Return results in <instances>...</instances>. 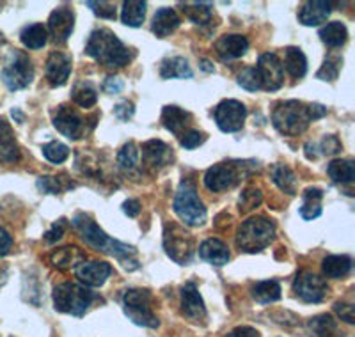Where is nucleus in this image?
<instances>
[{
    "mask_svg": "<svg viewBox=\"0 0 355 337\" xmlns=\"http://www.w3.org/2000/svg\"><path fill=\"white\" fill-rule=\"evenodd\" d=\"M75 273H77L78 281L84 286H89V288H100V286L105 284L107 279L110 277L112 266L105 261H84L75 268Z\"/></svg>",
    "mask_w": 355,
    "mask_h": 337,
    "instance_id": "a211bd4d",
    "label": "nucleus"
},
{
    "mask_svg": "<svg viewBox=\"0 0 355 337\" xmlns=\"http://www.w3.org/2000/svg\"><path fill=\"white\" fill-rule=\"evenodd\" d=\"M182 25V20L176 15V11L171 8H162L155 12L151 20V33L157 37H167Z\"/></svg>",
    "mask_w": 355,
    "mask_h": 337,
    "instance_id": "393cba45",
    "label": "nucleus"
},
{
    "mask_svg": "<svg viewBox=\"0 0 355 337\" xmlns=\"http://www.w3.org/2000/svg\"><path fill=\"white\" fill-rule=\"evenodd\" d=\"M11 114H12V117H15V121H17V123H24V121H25V116L18 109H12Z\"/></svg>",
    "mask_w": 355,
    "mask_h": 337,
    "instance_id": "bf43d9fd",
    "label": "nucleus"
},
{
    "mask_svg": "<svg viewBox=\"0 0 355 337\" xmlns=\"http://www.w3.org/2000/svg\"><path fill=\"white\" fill-rule=\"evenodd\" d=\"M52 123L57 132L68 137L69 141L82 139L85 133V125H87L80 112L77 109H71L69 105H59L57 109L52 110Z\"/></svg>",
    "mask_w": 355,
    "mask_h": 337,
    "instance_id": "ddd939ff",
    "label": "nucleus"
},
{
    "mask_svg": "<svg viewBox=\"0 0 355 337\" xmlns=\"http://www.w3.org/2000/svg\"><path fill=\"white\" fill-rule=\"evenodd\" d=\"M71 55L64 52H50L49 59H46V66H44V75L46 80L52 87H62L68 82L69 75H71Z\"/></svg>",
    "mask_w": 355,
    "mask_h": 337,
    "instance_id": "dca6fc26",
    "label": "nucleus"
},
{
    "mask_svg": "<svg viewBox=\"0 0 355 337\" xmlns=\"http://www.w3.org/2000/svg\"><path fill=\"white\" fill-rule=\"evenodd\" d=\"M224 337H259V332L252 327H236Z\"/></svg>",
    "mask_w": 355,
    "mask_h": 337,
    "instance_id": "6e6d98bb",
    "label": "nucleus"
},
{
    "mask_svg": "<svg viewBox=\"0 0 355 337\" xmlns=\"http://www.w3.org/2000/svg\"><path fill=\"white\" fill-rule=\"evenodd\" d=\"M332 4L323 2V0H311L302 4L299 11V21L306 27H315V25L325 24L327 18L331 17Z\"/></svg>",
    "mask_w": 355,
    "mask_h": 337,
    "instance_id": "4be33fe9",
    "label": "nucleus"
},
{
    "mask_svg": "<svg viewBox=\"0 0 355 337\" xmlns=\"http://www.w3.org/2000/svg\"><path fill=\"white\" fill-rule=\"evenodd\" d=\"M141 202L137 201V199H128V201L123 202V211H125V215H128V217H137L139 213H141Z\"/></svg>",
    "mask_w": 355,
    "mask_h": 337,
    "instance_id": "4d7b16f0",
    "label": "nucleus"
},
{
    "mask_svg": "<svg viewBox=\"0 0 355 337\" xmlns=\"http://www.w3.org/2000/svg\"><path fill=\"white\" fill-rule=\"evenodd\" d=\"M275 238V224L265 217H250L236 231V247L242 252L256 254L265 250Z\"/></svg>",
    "mask_w": 355,
    "mask_h": 337,
    "instance_id": "20e7f679",
    "label": "nucleus"
},
{
    "mask_svg": "<svg viewBox=\"0 0 355 337\" xmlns=\"http://www.w3.org/2000/svg\"><path fill=\"white\" fill-rule=\"evenodd\" d=\"M263 202V193L259 189H254V187H249L242 192L239 199V209L242 213H249L252 209L258 208L259 205Z\"/></svg>",
    "mask_w": 355,
    "mask_h": 337,
    "instance_id": "a18cd8bd",
    "label": "nucleus"
},
{
    "mask_svg": "<svg viewBox=\"0 0 355 337\" xmlns=\"http://www.w3.org/2000/svg\"><path fill=\"white\" fill-rule=\"evenodd\" d=\"M20 160V148L17 137L6 119L0 117V164H12Z\"/></svg>",
    "mask_w": 355,
    "mask_h": 337,
    "instance_id": "b1692460",
    "label": "nucleus"
},
{
    "mask_svg": "<svg viewBox=\"0 0 355 337\" xmlns=\"http://www.w3.org/2000/svg\"><path fill=\"white\" fill-rule=\"evenodd\" d=\"M85 6L93 9L96 17L105 18V20H116V6L112 2H105V0L93 2V0H89V2H85Z\"/></svg>",
    "mask_w": 355,
    "mask_h": 337,
    "instance_id": "09e8293b",
    "label": "nucleus"
},
{
    "mask_svg": "<svg viewBox=\"0 0 355 337\" xmlns=\"http://www.w3.org/2000/svg\"><path fill=\"white\" fill-rule=\"evenodd\" d=\"M293 293L295 297L300 298L306 304H320L327 298L329 284L316 273L302 270L295 277Z\"/></svg>",
    "mask_w": 355,
    "mask_h": 337,
    "instance_id": "9b49d317",
    "label": "nucleus"
},
{
    "mask_svg": "<svg viewBox=\"0 0 355 337\" xmlns=\"http://www.w3.org/2000/svg\"><path fill=\"white\" fill-rule=\"evenodd\" d=\"M206 139H208V135H206L205 132H199V130L190 128V130H187L182 137H180V144H182V148H185V149H196V148H199L201 144H205Z\"/></svg>",
    "mask_w": 355,
    "mask_h": 337,
    "instance_id": "de8ad7c7",
    "label": "nucleus"
},
{
    "mask_svg": "<svg viewBox=\"0 0 355 337\" xmlns=\"http://www.w3.org/2000/svg\"><path fill=\"white\" fill-rule=\"evenodd\" d=\"M214 117L220 132H240L247 119V107L239 100H222L215 107Z\"/></svg>",
    "mask_w": 355,
    "mask_h": 337,
    "instance_id": "f8f14e48",
    "label": "nucleus"
},
{
    "mask_svg": "<svg viewBox=\"0 0 355 337\" xmlns=\"http://www.w3.org/2000/svg\"><path fill=\"white\" fill-rule=\"evenodd\" d=\"M239 85L243 87L245 91H250V93H256L261 89V82H259L258 71H256L254 66H250V68H245L242 73L239 75Z\"/></svg>",
    "mask_w": 355,
    "mask_h": 337,
    "instance_id": "49530a36",
    "label": "nucleus"
},
{
    "mask_svg": "<svg viewBox=\"0 0 355 337\" xmlns=\"http://www.w3.org/2000/svg\"><path fill=\"white\" fill-rule=\"evenodd\" d=\"M306 157L309 160H316L318 157H332V155H338L341 149H343V144L339 142V139L336 135H325L320 142H307L306 144Z\"/></svg>",
    "mask_w": 355,
    "mask_h": 337,
    "instance_id": "c756f323",
    "label": "nucleus"
},
{
    "mask_svg": "<svg viewBox=\"0 0 355 337\" xmlns=\"http://www.w3.org/2000/svg\"><path fill=\"white\" fill-rule=\"evenodd\" d=\"M85 55L103 64L105 68H125L132 62L133 52L125 46L110 28H96L89 34L85 43Z\"/></svg>",
    "mask_w": 355,
    "mask_h": 337,
    "instance_id": "7ed1b4c3",
    "label": "nucleus"
},
{
    "mask_svg": "<svg viewBox=\"0 0 355 337\" xmlns=\"http://www.w3.org/2000/svg\"><path fill=\"white\" fill-rule=\"evenodd\" d=\"M41 151H43V157L49 162H52V164H62L69 157V148L59 141H52L49 144H44Z\"/></svg>",
    "mask_w": 355,
    "mask_h": 337,
    "instance_id": "c03bdc74",
    "label": "nucleus"
},
{
    "mask_svg": "<svg viewBox=\"0 0 355 337\" xmlns=\"http://www.w3.org/2000/svg\"><path fill=\"white\" fill-rule=\"evenodd\" d=\"M334 313L338 314L341 320L347 321L348 325H354V323H355V307H354V304H347V302H336Z\"/></svg>",
    "mask_w": 355,
    "mask_h": 337,
    "instance_id": "8fccbe9b",
    "label": "nucleus"
},
{
    "mask_svg": "<svg viewBox=\"0 0 355 337\" xmlns=\"http://www.w3.org/2000/svg\"><path fill=\"white\" fill-rule=\"evenodd\" d=\"M250 295L258 304H274L281 298V284L274 279L270 281H261L256 282L252 288H250Z\"/></svg>",
    "mask_w": 355,
    "mask_h": 337,
    "instance_id": "c9c22d12",
    "label": "nucleus"
},
{
    "mask_svg": "<svg viewBox=\"0 0 355 337\" xmlns=\"http://www.w3.org/2000/svg\"><path fill=\"white\" fill-rule=\"evenodd\" d=\"M71 224L75 225V229L80 233L82 240H84L89 247H93V249L100 250V252L114 256L117 261L121 263L125 270L133 272V270H137L139 266H141L139 265L137 250H135V247L110 238L109 234L94 222V218L91 217V215H87V213H77V215L73 217Z\"/></svg>",
    "mask_w": 355,
    "mask_h": 337,
    "instance_id": "f257e3e1",
    "label": "nucleus"
},
{
    "mask_svg": "<svg viewBox=\"0 0 355 337\" xmlns=\"http://www.w3.org/2000/svg\"><path fill=\"white\" fill-rule=\"evenodd\" d=\"M6 281H8V272L6 268H0V288L6 284Z\"/></svg>",
    "mask_w": 355,
    "mask_h": 337,
    "instance_id": "052dcab7",
    "label": "nucleus"
},
{
    "mask_svg": "<svg viewBox=\"0 0 355 337\" xmlns=\"http://www.w3.org/2000/svg\"><path fill=\"white\" fill-rule=\"evenodd\" d=\"M37 190L43 193H62L73 189V183L66 176H41L36 181Z\"/></svg>",
    "mask_w": 355,
    "mask_h": 337,
    "instance_id": "a19ab883",
    "label": "nucleus"
},
{
    "mask_svg": "<svg viewBox=\"0 0 355 337\" xmlns=\"http://www.w3.org/2000/svg\"><path fill=\"white\" fill-rule=\"evenodd\" d=\"M192 68L189 66V60L185 57L173 55L166 57L160 62V76L166 80H173V78H192Z\"/></svg>",
    "mask_w": 355,
    "mask_h": 337,
    "instance_id": "a878e982",
    "label": "nucleus"
},
{
    "mask_svg": "<svg viewBox=\"0 0 355 337\" xmlns=\"http://www.w3.org/2000/svg\"><path fill=\"white\" fill-rule=\"evenodd\" d=\"M125 89V82L119 76H107L103 82V91L109 94H119Z\"/></svg>",
    "mask_w": 355,
    "mask_h": 337,
    "instance_id": "864d4df0",
    "label": "nucleus"
},
{
    "mask_svg": "<svg viewBox=\"0 0 355 337\" xmlns=\"http://www.w3.org/2000/svg\"><path fill=\"white\" fill-rule=\"evenodd\" d=\"M272 181L275 183L281 192L288 193V196H297V176L288 165L275 164L270 168Z\"/></svg>",
    "mask_w": 355,
    "mask_h": 337,
    "instance_id": "7c9ffc66",
    "label": "nucleus"
},
{
    "mask_svg": "<svg viewBox=\"0 0 355 337\" xmlns=\"http://www.w3.org/2000/svg\"><path fill=\"white\" fill-rule=\"evenodd\" d=\"M327 109L320 103H304L299 100H288L275 103L272 110V125L283 135H300L309 128L313 121L322 119Z\"/></svg>",
    "mask_w": 355,
    "mask_h": 337,
    "instance_id": "f03ea898",
    "label": "nucleus"
},
{
    "mask_svg": "<svg viewBox=\"0 0 355 337\" xmlns=\"http://www.w3.org/2000/svg\"><path fill=\"white\" fill-rule=\"evenodd\" d=\"M141 160L146 168H150V171L157 173V171H160V168L173 164L174 160L173 148L167 146L166 142L157 141V139H155V141H148L142 144Z\"/></svg>",
    "mask_w": 355,
    "mask_h": 337,
    "instance_id": "2eb2a0df",
    "label": "nucleus"
},
{
    "mask_svg": "<svg viewBox=\"0 0 355 337\" xmlns=\"http://www.w3.org/2000/svg\"><path fill=\"white\" fill-rule=\"evenodd\" d=\"M311 330L318 337H345V334L339 329L338 321L331 314H320L309 321Z\"/></svg>",
    "mask_w": 355,
    "mask_h": 337,
    "instance_id": "58836bf2",
    "label": "nucleus"
},
{
    "mask_svg": "<svg viewBox=\"0 0 355 337\" xmlns=\"http://www.w3.org/2000/svg\"><path fill=\"white\" fill-rule=\"evenodd\" d=\"M283 69H286L293 78H302L307 73V59L302 50L297 46H288L284 50Z\"/></svg>",
    "mask_w": 355,
    "mask_h": 337,
    "instance_id": "72a5a7b5",
    "label": "nucleus"
},
{
    "mask_svg": "<svg viewBox=\"0 0 355 337\" xmlns=\"http://www.w3.org/2000/svg\"><path fill=\"white\" fill-rule=\"evenodd\" d=\"M133 114H135V105L128 100L121 101V103H117L116 107H114V116H116L119 121L132 119Z\"/></svg>",
    "mask_w": 355,
    "mask_h": 337,
    "instance_id": "603ef678",
    "label": "nucleus"
},
{
    "mask_svg": "<svg viewBox=\"0 0 355 337\" xmlns=\"http://www.w3.org/2000/svg\"><path fill=\"white\" fill-rule=\"evenodd\" d=\"M139 160H141V151H139L137 144L132 141L126 142V144L119 149V153H117V165H119L121 171H126V173L135 171L139 165Z\"/></svg>",
    "mask_w": 355,
    "mask_h": 337,
    "instance_id": "79ce46f5",
    "label": "nucleus"
},
{
    "mask_svg": "<svg viewBox=\"0 0 355 337\" xmlns=\"http://www.w3.org/2000/svg\"><path fill=\"white\" fill-rule=\"evenodd\" d=\"M199 66H201V69H202V71H208V73H214V71H215V68H214V62H211V60H208V59H202V60H199Z\"/></svg>",
    "mask_w": 355,
    "mask_h": 337,
    "instance_id": "13d9d810",
    "label": "nucleus"
},
{
    "mask_svg": "<svg viewBox=\"0 0 355 337\" xmlns=\"http://www.w3.org/2000/svg\"><path fill=\"white\" fill-rule=\"evenodd\" d=\"M190 123H192V114L178 105H167L162 110V125L173 135L182 137L187 130H190Z\"/></svg>",
    "mask_w": 355,
    "mask_h": 337,
    "instance_id": "412c9836",
    "label": "nucleus"
},
{
    "mask_svg": "<svg viewBox=\"0 0 355 337\" xmlns=\"http://www.w3.org/2000/svg\"><path fill=\"white\" fill-rule=\"evenodd\" d=\"M173 209L180 221L190 227H199L206 222V208L199 199L196 187L190 181H182V185L174 196Z\"/></svg>",
    "mask_w": 355,
    "mask_h": 337,
    "instance_id": "0eeeda50",
    "label": "nucleus"
},
{
    "mask_svg": "<svg viewBox=\"0 0 355 337\" xmlns=\"http://www.w3.org/2000/svg\"><path fill=\"white\" fill-rule=\"evenodd\" d=\"M341 66H343V59L338 55H329L327 59L323 60L322 68L316 73V78L323 82H334L338 80L339 71H341Z\"/></svg>",
    "mask_w": 355,
    "mask_h": 337,
    "instance_id": "37998d69",
    "label": "nucleus"
},
{
    "mask_svg": "<svg viewBox=\"0 0 355 337\" xmlns=\"http://www.w3.org/2000/svg\"><path fill=\"white\" fill-rule=\"evenodd\" d=\"M84 252H82L78 247L75 245H66L62 249H57L55 252H52L50 256V261L55 268L68 270V268H77L80 263H84Z\"/></svg>",
    "mask_w": 355,
    "mask_h": 337,
    "instance_id": "cd10ccee",
    "label": "nucleus"
},
{
    "mask_svg": "<svg viewBox=\"0 0 355 337\" xmlns=\"http://www.w3.org/2000/svg\"><path fill=\"white\" fill-rule=\"evenodd\" d=\"M71 101L80 109H91L98 101V91L91 82L80 80L71 87Z\"/></svg>",
    "mask_w": 355,
    "mask_h": 337,
    "instance_id": "f704fd0d",
    "label": "nucleus"
},
{
    "mask_svg": "<svg viewBox=\"0 0 355 337\" xmlns=\"http://www.w3.org/2000/svg\"><path fill=\"white\" fill-rule=\"evenodd\" d=\"M20 41L25 49L28 50H40L43 49L46 41H49V31L43 24H33L21 28Z\"/></svg>",
    "mask_w": 355,
    "mask_h": 337,
    "instance_id": "473e14b6",
    "label": "nucleus"
},
{
    "mask_svg": "<svg viewBox=\"0 0 355 337\" xmlns=\"http://www.w3.org/2000/svg\"><path fill=\"white\" fill-rule=\"evenodd\" d=\"M180 6L183 8L185 17L198 25L210 24L211 18H214V12H211V8H214V6H211L210 2H185V4Z\"/></svg>",
    "mask_w": 355,
    "mask_h": 337,
    "instance_id": "ea45409f",
    "label": "nucleus"
},
{
    "mask_svg": "<svg viewBox=\"0 0 355 337\" xmlns=\"http://www.w3.org/2000/svg\"><path fill=\"white\" fill-rule=\"evenodd\" d=\"M249 50V41L242 34H224L215 41V52H217L218 59L227 62V60L240 59L245 55Z\"/></svg>",
    "mask_w": 355,
    "mask_h": 337,
    "instance_id": "6ab92c4d",
    "label": "nucleus"
},
{
    "mask_svg": "<svg viewBox=\"0 0 355 337\" xmlns=\"http://www.w3.org/2000/svg\"><path fill=\"white\" fill-rule=\"evenodd\" d=\"M254 68L258 71L263 91L274 93L284 85L283 62L275 53H263L258 59V66H254Z\"/></svg>",
    "mask_w": 355,
    "mask_h": 337,
    "instance_id": "4468645a",
    "label": "nucleus"
},
{
    "mask_svg": "<svg viewBox=\"0 0 355 337\" xmlns=\"http://www.w3.org/2000/svg\"><path fill=\"white\" fill-rule=\"evenodd\" d=\"M320 37L327 46L338 49V46H343L348 41V28L341 21H331V24L320 28Z\"/></svg>",
    "mask_w": 355,
    "mask_h": 337,
    "instance_id": "e433bc0d",
    "label": "nucleus"
},
{
    "mask_svg": "<svg viewBox=\"0 0 355 337\" xmlns=\"http://www.w3.org/2000/svg\"><path fill=\"white\" fill-rule=\"evenodd\" d=\"M148 4L142 0H126L123 2L121 9V21L128 27H141L146 18Z\"/></svg>",
    "mask_w": 355,
    "mask_h": 337,
    "instance_id": "4c0bfd02",
    "label": "nucleus"
},
{
    "mask_svg": "<svg viewBox=\"0 0 355 337\" xmlns=\"http://www.w3.org/2000/svg\"><path fill=\"white\" fill-rule=\"evenodd\" d=\"M52 298L55 311L80 318L96 300V295L77 282H62L53 288Z\"/></svg>",
    "mask_w": 355,
    "mask_h": 337,
    "instance_id": "39448f33",
    "label": "nucleus"
},
{
    "mask_svg": "<svg viewBox=\"0 0 355 337\" xmlns=\"http://www.w3.org/2000/svg\"><path fill=\"white\" fill-rule=\"evenodd\" d=\"M164 249H166L167 256L176 261L178 265H189L192 261L196 252V245L192 234L187 233L182 225L178 224H166L164 227Z\"/></svg>",
    "mask_w": 355,
    "mask_h": 337,
    "instance_id": "1a4fd4ad",
    "label": "nucleus"
},
{
    "mask_svg": "<svg viewBox=\"0 0 355 337\" xmlns=\"http://www.w3.org/2000/svg\"><path fill=\"white\" fill-rule=\"evenodd\" d=\"M327 174L338 185H352L355 180V162L350 158H338L327 165Z\"/></svg>",
    "mask_w": 355,
    "mask_h": 337,
    "instance_id": "c85d7f7f",
    "label": "nucleus"
},
{
    "mask_svg": "<svg viewBox=\"0 0 355 337\" xmlns=\"http://www.w3.org/2000/svg\"><path fill=\"white\" fill-rule=\"evenodd\" d=\"M182 313L192 321H201L206 318L205 302L194 282H187L182 288Z\"/></svg>",
    "mask_w": 355,
    "mask_h": 337,
    "instance_id": "aec40b11",
    "label": "nucleus"
},
{
    "mask_svg": "<svg viewBox=\"0 0 355 337\" xmlns=\"http://www.w3.org/2000/svg\"><path fill=\"white\" fill-rule=\"evenodd\" d=\"M75 28V12L69 8H57L50 12L49 31L55 43H66Z\"/></svg>",
    "mask_w": 355,
    "mask_h": 337,
    "instance_id": "f3484780",
    "label": "nucleus"
},
{
    "mask_svg": "<svg viewBox=\"0 0 355 337\" xmlns=\"http://www.w3.org/2000/svg\"><path fill=\"white\" fill-rule=\"evenodd\" d=\"M64 231H66V218H61V221L53 222L52 227H50L49 231H46V234H44V240H46V243H55V241L61 240Z\"/></svg>",
    "mask_w": 355,
    "mask_h": 337,
    "instance_id": "3c124183",
    "label": "nucleus"
},
{
    "mask_svg": "<svg viewBox=\"0 0 355 337\" xmlns=\"http://www.w3.org/2000/svg\"><path fill=\"white\" fill-rule=\"evenodd\" d=\"M199 257L214 266H224L230 263L231 254L227 245L217 238H208L199 245Z\"/></svg>",
    "mask_w": 355,
    "mask_h": 337,
    "instance_id": "5701e85b",
    "label": "nucleus"
},
{
    "mask_svg": "<svg viewBox=\"0 0 355 337\" xmlns=\"http://www.w3.org/2000/svg\"><path fill=\"white\" fill-rule=\"evenodd\" d=\"M352 257L347 254H341V256H327L322 261V270L323 275L329 279H341L347 277L348 273L352 272Z\"/></svg>",
    "mask_w": 355,
    "mask_h": 337,
    "instance_id": "2f4dec72",
    "label": "nucleus"
},
{
    "mask_svg": "<svg viewBox=\"0 0 355 337\" xmlns=\"http://www.w3.org/2000/svg\"><path fill=\"white\" fill-rule=\"evenodd\" d=\"M0 78L9 91H21L34 80V64L31 57L21 50H9Z\"/></svg>",
    "mask_w": 355,
    "mask_h": 337,
    "instance_id": "6e6552de",
    "label": "nucleus"
},
{
    "mask_svg": "<svg viewBox=\"0 0 355 337\" xmlns=\"http://www.w3.org/2000/svg\"><path fill=\"white\" fill-rule=\"evenodd\" d=\"M11 247H12L11 234H9L2 225H0V257L8 256V254L11 252Z\"/></svg>",
    "mask_w": 355,
    "mask_h": 337,
    "instance_id": "5fc2aeb1",
    "label": "nucleus"
},
{
    "mask_svg": "<svg viewBox=\"0 0 355 337\" xmlns=\"http://www.w3.org/2000/svg\"><path fill=\"white\" fill-rule=\"evenodd\" d=\"M247 162H222L215 164L205 173V187L210 192H226L234 189L243 178V168Z\"/></svg>",
    "mask_w": 355,
    "mask_h": 337,
    "instance_id": "9d476101",
    "label": "nucleus"
},
{
    "mask_svg": "<svg viewBox=\"0 0 355 337\" xmlns=\"http://www.w3.org/2000/svg\"><path fill=\"white\" fill-rule=\"evenodd\" d=\"M123 311L130 321L146 329H157L160 325L157 314L153 313V297L148 289L132 288L123 295Z\"/></svg>",
    "mask_w": 355,
    "mask_h": 337,
    "instance_id": "423d86ee",
    "label": "nucleus"
},
{
    "mask_svg": "<svg viewBox=\"0 0 355 337\" xmlns=\"http://www.w3.org/2000/svg\"><path fill=\"white\" fill-rule=\"evenodd\" d=\"M322 199L323 190L316 187H309L302 193V206H300V217L304 221H315L322 215Z\"/></svg>",
    "mask_w": 355,
    "mask_h": 337,
    "instance_id": "bb28decb",
    "label": "nucleus"
}]
</instances>
